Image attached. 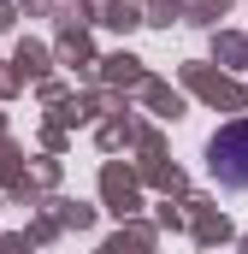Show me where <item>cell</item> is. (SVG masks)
<instances>
[{
  "mask_svg": "<svg viewBox=\"0 0 248 254\" xmlns=\"http://www.w3.org/2000/svg\"><path fill=\"white\" fill-rule=\"evenodd\" d=\"M207 172L225 184V190H248V119L243 125H225L207 148Z\"/></svg>",
  "mask_w": 248,
  "mask_h": 254,
  "instance_id": "1",
  "label": "cell"
}]
</instances>
